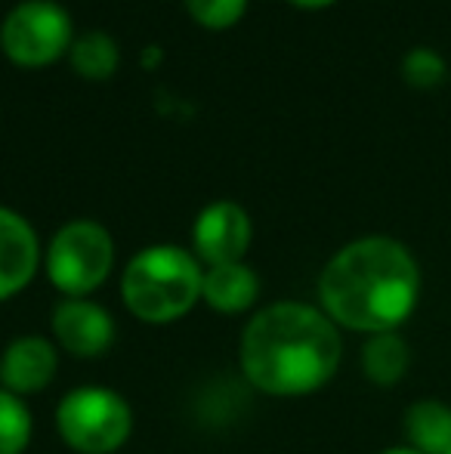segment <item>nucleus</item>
<instances>
[{
    "instance_id": "3",
    "label": "nucleus",
    "mask_w": 451,
    "mask_h": 454,
    "mask_svg": "<svg viewBox=\"0 0 451 454\" xmlns=\"http://www.w3.org/2000/svg\"><path fill=\"white\" fill-rule=\"evenodd\" d=\"M198 257L176 245H155L139 251L121 278V297L127 309L149 325H167L183 318L201 300Z\"/></svg>"
},
{
    "instance_id": "17",
    "label": "nucleus",
    "mask_w": 451,
    "mask_h": 454,
    "mask_svg": "<svg viewBox=\"0 0 451 454\" xmlns=\"http://www.w3.org/2000/svg\"><path fill=\"white\" fill-rule=\"evenodd\" d=\"M189 16L211 31L232 28L247 10V0H186Z\"/></svg>"
},
{
    "instance_id": "5",
    "label": "nucleus",
    "mask_w": 451,
    "mask_h": 454,
    "mask_svg": "<svg viewBox=\"0 0 451 454\" xmlns=\"http://www.w3.org/2000/svg\"><path fill=\"white\" fill-rule=\"evenodd\" d=\"M114 266V241L109 229L93 220L66 223L47 247V275L66 297L93 294Z\"/></svg>"
},
{
    "instance_id": "15",
    "label": "nucleus",
    "mask_w": 451,
    "mask_h": 454,
    "mask_svg": "<svg viewBox=\"0 0 451 454\" xmlns=\"http://www.w3.org/2000/svg\"><path fill=\"white\" fill-rule=\"evenodd\" d=\"M31 439V411L19 395L0 389V454H22Z\"/></svg>"
},
{
    "instance_id": "1",
    "label": "nucleus",
    "mask_w": 451,
    "mask_h": 454,
    "mask_svg": "<svg viewBox=\"0 0 451 454\" xmlns=\"http://www.w3.org/2000/svg\"><path fill=\"white\" fill-rule=\"evenodd\" d=\"M421 270L396 239L368 235L340 247L319 275L322 312L338 328L384 334L415 312Z\"/></svg>"
},
{
    "instance_id": "14",
    "label": "nucleus",
    "mask_w": 451,
    "mask_h": 454,
    "mask_svg": "<svg viewBox=\"0 0 451 454\" xmlns=\"http://www.w3.org/2000/svg\"><path fill=\"white\" fill-rule=\"evenodd\" d=\"M72 68L87 81H105L118 72V43L112 41L105 31H87V35L74 37L72 50Z\"/></svg>"
},
{
    "instance_id": "11",
    "label": "nucleus",
    "mask_w": 451,
    "mask_h": 454,
    "mask_svg": "<svg viewBox=\"0 0 451 454\" xmlns=\"http://www.w3.org/2000/svg\"><path fill=\"white\" fill-rule=\"evenodd\" d=\"M260 297V278L251 266L245 263H223L207 266L205 281H201V300L211 309L235 316L257 303Z\"/></svg>"
},
{
    "instance_id": "10",
    "label": "nucleus",
    "mask_w": 451,
    "mask_h": 454,
    "mask_svg": "<svg viewBox=\"0 0 451 454\" xmlns=\"http://www.w3.org/2000/svg\"><path fill=\"white\" fill-rule=\"evenodd\" d=\"M41 266V245L22 214L0 207V303L31 285Z\"/></svg>"
},
{
    "instance_id": "13",
    "label": "nucleus",
    "mask_w": 451,
    "mask_h": 454,
    "mask_svg": "<svg viewBox=\"0 0 451 454\" xmlns=\"http://www.w3.org/2000/svg\"><path fill=\"white\" fill-rule=\"evenodd\" d=\"M408 364H411L408 343L396 331L371 334L365 349H362V371L377 387H396L405 377V371H408Z\"/></svg>"
},
{
    "instance_id": "7",
    "label": "nucleus",
    "mask_w": 451,
    "mask_h": 454,
    "mask_svg": "<svg viewBox=\"0 0 451 454\" xmlns=\"http://www.w3.org/2000/svg\"><path fill=\"white\" fill-rule=\"evenodd\" d=\"M251 216L235 201H214L198 214L192 226V245L201 263H241L251 247Z\"/></svg>"
},
{
    "instance_id": "4",
    "label": "nucleus",
    "mask_w": 451,
    "mask_h": 454,
    "mask_svg": "<svg viewBox=\"0 0 451 454\" xmlns=\"http://www.w3.org/2000/svg\"><path fill=\"white\" fill-rule=\"evenodd\" d=\"M66 445L81 454H112L130 439L133 411L127 399L105 387H78L56 408Z\"/></svg>"
},
{
    "instance_id": "12",
    "label": "nucleus",
    "mask_w": 451,
    "mask_h": 454,
    "mask_svg": "<svg viewBox=\"0 0 451 454\" xmlns=\"http://www.w3.org/2000/svg\"><path fill=\"white\" fill-rule=\"evenodd\" d=\"M408 449L421 454H451V408L439 399H417L405 411Z\"/></svg>"
},
{
    "instance_id": "6",
    "label": "nucleus",
    "mask_w": 451,
    "mask_h": 454,
    "mask_svg": "<svg viewBox=\"0 0 451 454\" xmlns=\"http://www.w3.org/2000/svg\"><path fill=\"white\" fill-rule=\"evenodd\" d=\"M72 43V19L53 0H25L0 25V50L19 68L53 66Z\"/></svg>"
},
{
    "instance_id": "2",
    "label": "nucleus",
    "mask_w": 451,
    "mask_h": 454,
    "mask_svg": "<svg viewBox=\"0 0 451 454\" xmlns=\"http://www.w3.org/2000/svg\"><path fill=\"white\" fill-rule=\"evenodd\" d=\"M340 356V331L325 312L278 300L247 322L238 359L260 393L307 395L338 374Z\"/></svg>"
},
{
    "instance_id": "16",
    "label": "nucleus",
    "mask_w": 451,
    "mask_h": 454,
    "mask_svg": "<svg viewBox=\"0 0 451 454\" xmlns=\"http://www.w3.org/2000/svg\"><path fill=\"white\" fill-rule=\"evenodd\" d=\"M446 74H448V62L442 59L436 50L415 47L405 53L402 78H405V84L415 87V90H436V87L446 81Z\"/></svg>"
},
{
    "instance_id": "19",
    "label": "nucleus",
    "mask_w": 451,
    "mask_h": 454,
    "mask_svg": "<svg viewBox=\"0 0 451 454\" xmlns=\"http://www.w3.org/2000/svg\"><path fill=\"white\" fill-rule=\"evenodd\" d=\"M380 454H421V451L408 449V445H399V449H386V451H380Z\"/></svg>"
},
{
    "instance_id": "8",
    "label": "nucleus",
    "mask_w": 451,
    "mask_h": 454,
    "mask_svg": "<svg viewBox=\"0 0 451 454\" xmlns=\"http://www.w3.org/2000/svg\"><path fill=\"white\" fill-rule=\"evenodd\" d=\"M53 334L74 359H97L114 343V322L99 303L87 297H66L53 309Z\"/></svg>"
},
{
    "instance_id": "18",
    "label": "nucleus",
    "mask_w": 451,
    "mask_h": 454,
    "mask_svg": "<svg viewBox=\"0 0 451 454\" xmlns=\"http://www.w3.org/2000/svg\"><path fill=\"white\" fill-rule=\"evenodd\" d=\"M294 6H300V10H325V6L338 4V0H291Z\"/></svg>"
},
{
    "instance_id": "9",
    "label": "nucleus",
    "mask_w": 451,
    "mask_h": 454,
    "mask_svg": "<svg viewBox=\"0 0 451 454\" xmlns=\"http://www.w3.org/2000/svg\"><path fill=\"white\" fill-rule=\"evenodd\" d=\"M59 371V353L47 337H16L0 356V389L12 395L41 393Z\"/></svg>"
}]
</instances>
